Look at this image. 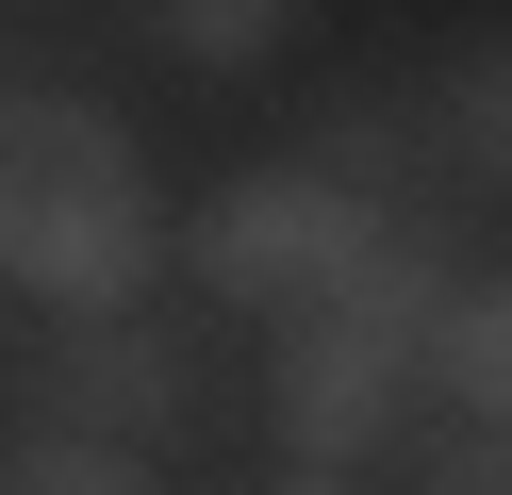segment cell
Instances as JSON below:
<instances>
[{"label": "cell", "instance_id": "1", "mask_svg": "<svg viewBox=\"0 0 512 495\" xmlns=\"http://www.w3.org/2000/svg\"><path fill=\"white\" fill-rule=\"evenodd\" d=\"M166 198H149V149L100 116V99H0V297H50V330L149 314L166 281Z\"/></svg>", "mask_w": 512, "mask_h": 495}, {"label": "cell", "instance_id": "2", "mask_svg": "<svg viewBox=\"0 0 512 495\" xmlns=\"http://www.w3.org/2000/svg\"><path fill=\"white\" fill-rule=\"evenodd\" d=\"M380 231H397V198H347V182H314V165H232V182L182 215V281L232 297V314H265V330H298V314H331V297L364 281Z\"/></svg>", "mask_w": 512, "mask_h": 495}, {"label": "cell", "instance_id": "3", "mask_svg": "<svg viewBox=\"0 0 512 495\" xmlns=\"http://www.w3.org/2000/svg\"><path fill=\"white\" fill-rule=\"evenodd\" d=\"M430 347L397 330H347V314H298L265 330V429L298 446V479H364V462H430Z\"/></svg>", "mask_w": 512, "mask_h": 495}, {"label": "cell", "instance_id": "4", "mask_svg": "<svg viewBox=\"0 0 512 495\" xmlns=\"http://www.w3.org/2000/svg\"><path fill=\"white\" fill-rule=\"evenodd\" d=\"M215 396V347L182 314H100V330H50L34 363H17V429H67V446H166V429H199Z\"/></svg>", "mask_w": 512, "mask_h": 495}, {"label": "cell", "instance_id": "5", "mask_svg": "<svg viewBox=\"0 0 512 495\" xmlns=\"http://www.w3.org/2000/svg\"><path fill=\"white\" fill-rule=\"evenodd\" d=\"M430 396H446V429H512V264H479V281L446 297Z\"/></svg>", "mask_w": 512, "mask_h": 495}, {"label": "cell", "instance_id": "6", "mask_svg": "<svg viewBox=\"0 0 512 495\" xmlns=\"http://www.w3.org/2000/svg\"><path fill=\"white\" fill-rule=\"evenodd\" d=\"M166 66H199V83H248V66H281V33H314L298 0H166V17H133Z\"/></svg>", "mask_w": 512, "mask_h": 495}, {"label": "cell", "instance_id": "7", "mask_svg": "<svg viewBox=\"0 0 512 495\" xmlns=\"http://www.w3.org/2000/svg\"><path fill=\"white\" fill-rule=\"evenodd\" d=\"M430 165H446V182H512V33L430 83Z\"/></svg>", "mask_w": 512, "mask_h": 495}, {"label": "cell", "instance_id": "8", "mask_svg": "<svg viewBox=\"0 0 512 495\" xmlns=\"http://www.w3.org/2000/svg\"><path fill=\"white\" fill-rule=\"evenodd\" d=\"M413 149H430V99H331L298 165H314V182H347V198H380V182H397Z\"/></svg>", "mask_w": 512, "mask_h": 495}, {"label": "cell", "instance_id": "9", "mask_svg": "<svg viewBox=\"0 0 512 495\" xmlns=\"http://www.w3.org/2000/svg\"><path fill=\"white\" fill-rule=\"evenodd\" d=\"M0 495H166V462H133V446H67V429H17V446H0Z\"/></svg>", "mask_w": 512, "mask_h": 495}, {"label": "cell", "instance_id": "10", "mask_svg": "<svg viewBox=\"0 0 512 495\" xmlns=\"http://www.w3.org/2000/svg\"><path fill=\"white\" fill-rule=\"evenodd\" d=\"M413 479H430V495H512V429H430Z\"/></svg>", "mask_w": 512, "mask_h": 495}, {"label": "cell", "instance_id": "11", "mask_svg": "<svg viewBox=\"0 0 512 495\" xmlns=\"http://www.w3.org/2000/svg\"><path fill=\"white\" fill-rule=\"evenodd\" d=\"M265 495H364V479H265Z\"/></svg>", "mask_w": 512, "mask_h": 495}, {"label": "cell", "instance_id": "12", "mask_svg": "<svg viewBox=\"0 0 512 495\" xmlns=\"http://www.w3.org/2000/svg\"><path fill=\"white\" fill-rule=\"evenodd\" d=\"M0 446H17V429H0Z\"/></svg>", "mask_w": 512, "mask_h": 495}]
</instances>
